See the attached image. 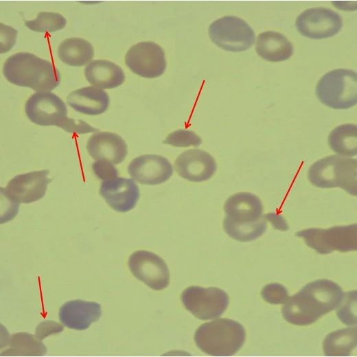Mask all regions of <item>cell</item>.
<instances>
[{
	"label": "cell",
	"instance_id": "obj_5",
	"mask_svg": "<svg viewBox=\"0 0 357 357\" xmlns=\"http://www.w3.org/2000/svg\"><path fill=\"white\" fill-rule=\"evenodd\" d=\"M357 75L347 69H336L323 75L316 86V95L324 105L347 109L357 102Z\"/></svg>",
	"mask_w": 357,
	"mask_h": 357
},
{
	"label": "cell",
	"instance_id": "obj_22",
	"mask_svg": "<svg viewBox=\"0 0 357 357\" xmlns=\"http://www.w3.org/2000/svg\"><path fill=\"white\" fill-rule=\"evenodd\" d=\"M255 50L264 60L276 62L288 60L293 54V46L282 34L266 31L257 36Z\"/></svg>",
	"mask_w": 357,
	"mask_h": 357
},
{
	"label": "cell",
	"instance_id": "obj_14",
	"mask_svg": "<svg viewBox=\"0 0 357 357\" xmlns=\"http://www.w3.org/2000/svg\"><path fill=\"white\" fill-rule=\"evenodd\" d=\"M128 172L133 180L140 184L155 185L170 178L173 167L166 158L161 155L143 154L130 161Z\"/></svg>",
	"mask_w": 357,
	"mask_h": 357
},
{
	"label": "cell",
	"instance_id": "obj_7",
	"mask_svg": "<svg viewBox=\"0 0 357 357\" xmlns=\"http://www.w3.org/2000/svg\"><path fill=\"white\" fill-rule=\"evenodd\" d=\"M28 119L40 126H56L65 131L71 132L73 119L67 117L65 102L50 92L32 94L25 104Z\"/></svg>",
	"mask_w": 357,
	"mask_h": 357
},
{
	"label": "cell",
	"instance_id": "obj_6",
	"mask_svg": "<svg viewBox=\"0 0 357 357\" xmlns=\"http://www.w3.org/2000/svg\"><path fill=\"white\" fill-rule=\"evenodd\" d=\"M306 245L319 254L326 255L334 251L349 252L357 249V225L352 224L334 226L328 229L308 228L297 231Z\"/></svg>",
	"mask_w": 357,
	"mask_h": 357
},
{
	"label": "cell",
	"instance_id": "obj_2",
	"mask_svg": "<svg viewBox=\"0 0 357 357\" xmlns=\"http://www.w3.org/2000/svg\"><path fill=\"white\" fill-rule=\"evenodd\" d=\"M3 74L10 83L36 93L50 92L60 82V72L51 62L29 52L9 56L3 65Z\"/></svg>",
	"mask_w": 357,
	"mask_h": 357
},
{
	"label": "cell",
	"instance_id": "obj_28",
	"mask_svg": "<svg viewBox=\"0 0 357 357\" xmlns=\"http://www.w3.org/2000/svg\"><path fill=\"white\" fill-rule=\"evenodd\" d=\"M66 24L62 15L52 12H39L36 19L25 21L27 28L38 32H54L63 29Z\"/></svg>",
	"mask_w": 357,
	"mask_h": 357
},
{
	"label": "cell",
	"instance_id": "obj_20",
	"mask_svg": "<svg viewBox=\"0 0 357 357\" xmlns=\"http://www.w3.org/2000/svg\"><path fill=\"white\" fill-rule=\"evenodd\" d=\"M68 104L82 114L96 115L104 113L109 105V97L102 89L86 87L71 92L67 98Z\"/></svg>",
	"mask_w": 357,
	"mask_h": 357
},
{
	"label": "cell",
	"instance_id": "obj_32",
	"mask_svg": "<svg viewBox=\"0 0 357 357\" xmlns=\"http://www.w3.org/2000/svg\"><path fill=\"white\" fill-rule=\"evenodd\" d=\"M94 174L104 181H111L117 177L118 170L109 161L105 160L95 161L92 164Z\"/></svg>",
	"mask_w": 357,
	"mask_h": 357
},
{
	"label": "cell",
	"instance_id": "obj_4",
	"mask_svg": "<svg viewBox=\"0 0 357 357\" xmlns=\"http://www.w3.org/2000/svg\"><path fill=\"white\" fill-rule=\"evenodd\" d=\"M308 178L319 188L340 187L356 196L357 160L340 155L325 157L309 168Z\"/></svg>",
	"mask_w": 357,
	"mask_h": 357
},
{
	"label": "cell",
	"instance_id": "obj_19",
	"mask_svg": "<svg viewBox=\"0 0 357 357\" xmlns=\"http://www.w3.org/2000/svg\"><path fill=\"white\" fill-rule=\"evenodd\" d=\"M224 211L225 218L237 223L253 222L263 217L260 199L249 192L231 195L224 203Z\"/></svg>",
	"mask_w": 357,
	"mask_h": 357
},
{
	"label": "cell",
	"instance_id": "obj_15",
	"mask_svg": "<svg viewBox=\"0 0 357 357\" xmlns=\"http://www.w3.org/2000/svg\"><path fill=\"white\" fill-rule=\"evenodd\" d=\"M174 168L180 176L187 181L203 182L213 176L217 164L207 152L201 149H189L177 157Z\"/></svg>",
	"mask_w": 357,
	"mask_h": 357
},
{
	"label": "cell",
	"instance_id": "obj_27",
	"mask_svg": "<svg viewBox=\"0 0 357 357\" xmlns=\"http://www.w3.org/2000/svg\"><path fill=\"white\" fill-rule=\"evenodd\" d=\"M266 222L264 216L248 223H237L224 218L223 229L231 238L240 242H249L262 235L266 229Z\"/></svg>",
	"mask_w": 357,
	"mask_h": 357
},
{
	"label": "cell",
	"instance_id": "obj_23",
	"mask_svg": "<svg viewBox=\"0 0 357 357\" xmlns=\"http://www.w3.org/2000/svg\"><path fill=\"white\" fill-rule=\"evenodd\" d=\"M94 55L93 45L82 38H68L62 41L58 47L60 60L68 65L81 67L89 64Z\"/></svg>",
	"mask_w": 357,
	"mask_h": 357
},
{
	"label": "cell",
	"instance_id": "obj_9",
	"mask_svg": "<svg viewBox=\"0 0 357 357\" xmlns=\"http://www.w3.org/2000/svg\"><path fill=\"white\" fill-rule=\"evenodd\" d=\"M181 299L185 308L200 320L220 316L229 303L227 294L222 289L198 286L187 288L182 292Z\"/></svg>",
	"mask_w": 357,
	"mask_h": 357
},
{
	"label": "cell",
	"instance_id": "obj_10",
	"mask_svg": "<svg viewBox=\"0 0 357 357\" xmlns=\"http://www.w3.org/2000/svg\"><path fill=\"white\" fill-rule=\"evenodd\" d=\"M125 63L134 73L146 78L161 76L167 65L163 49L152 41L130 47L125 55Z\"/></svg>",
	"mask_w": 357,
	"mask_h": 357
},
{
	"label": "cell",
	"instance_id": "obj_1",
	"mask_svg": "<svg viewBox=\"0 0 357 357\" xmlns=\"http://www.w3.org/2000/svg\"><path fill=\"white\" fill-rule=\"evenodd\" d=\"M345 293L335 282L318 279L288 297L281 308L284 319L296 325H308L321 316L338 308Z\"/></svg>",
	"mask_w": 357,
	"mask_h": 357
},
{
	"label": "cell",
	"instance_id": "obj_34",
	"mask_svg": "<svg viewBox=\"0 0 357 357\" xmlns=\"http://www.w3.org/2000/svg\"><path fill=\"white\" fill-rule=\"evenodd\" d=\"M63 330V327L56 322L48 321L41 323L36 328L35 336L40 341L46 336L60 332Z\"/></svg>",
	"mask_w": 357,
	"mask_h": 357
},
{
	"label": "cell",
	"instance_id": "obj_25",
	"mask_svg": "<svg viewBox=\"0 0 357 357\" xmlns=\"http://www.w3.org/2000/svg\"><path fill=\"white\" fill-rule=\"evenodd\" d=\"M356 347V327H347L329 334L323 349L327 356H347Z\"/></svg>",
	"mask_w": 357,
	"mask_h": 357
},
{
	"label": "cell",
	"instance_id": "obj_29",
	"mask_svg": "<svg viewBox=\"0 0 357 357\" xmlns=\"http://www.w3.org/2000/svg\"><path fill=\"white\" fill-rule=\"evenodd\" d=\"M336 314L340 320L347 325L356 324V291L345 293L338 307Z\"/></svg>",
	"mask_w": 357,
	"mask_h": 357
},
{
	"label": "cell",
	"instance_id": "obj_18",
	"mask_svg": "<svg viewBox=\"0 0 357 357\" xmlns=\"http://www.w3.org/2000/svg\"><path fill=\"white\" fill-rule=\"evenodd\" d=\"M102 315L100 303L75 299L65 303L60 308L59 319L67 327L84 330L97 321Z\"/></svg>",
	"mask_w": 357,
	"mask_h": 357
},
{
	"label": "cell",
	"instance_id": "obj_26",
	"mask_svg": "<svg viewBox=\"0 0 357 357\" xmlns=\"http://www.w3.org/2000/svg\"><path fill=\"white\" fill-rule=\"evenodd\" d=\"M47 353V348L36 336L26 332L12 334L8 348L1 352L6 356H42Z\"/></svg>",
	"mask_w": 357,
	"mask_h": 357
},
{
	"label": "cell",
	"instance_id": "obj_17",
	"mask_svg": "<svg viewBox=\"0 0 357 357\" xmlns=\"http://www.w3.org/2000/svg\"><path fill=\"white\" fill-rule=\"evenodd\" d=\"M87 149L93 159L105 160L113 164L122 163L128 154L126 141L111 132L94 133L87 141Z\"/></svg>",
	"mask_w": 357,
	"mask_h": 357
},
{
	"label": "cell",
	"instance_id": "obj_8",
	"mask_svg": "<svg viewBox=\"0 0 357 357\" xmlns=\"http://www.w3.org/2000/svg\"><path fill=\"white\" fill-rule=\"evenodd\" d=\"M211 41L220 48L233 52L249 49L255 42L254 31L243 19L225 16L216 19L209 27Z\"/></svg>",
	"mask_w": 357,
	"mask_h": 357
},
{
	"label": "cell",
	"instance_id": "obj_12",
	"mask_svg": "<svg viewBox=\"0 0 357 357\" xmlns=\"http://www.w3.org/2000/svg\"><path fill=\"white\" fill-rule=\"evenodd\" d=\"M132 274L154 290L165 288L170 283V272L165 261L155 253L139 250L128 259Z\"/></svg>",
	"mask_w": 357,
	"mask_h": 357
},
{
	"label": "cell",
	"instance_id": "obj_13",
	"mask_svg": "<svg viewBox=\"0 0 357 357\" xmlns=\"http://www.w3.org/2000/svg\"><path fill=\"white\" fill-rule=\"evenodd\" d=\"M49 171L43 170L18 174L7 183L1 192L16 205L31 203L41 199L46 193L51 179Z\"/></svg>",
	"mask_w": 357,
	"mask_h": 357
},
{
	"label": "cell",
	"instance_id": "obj_33",
	"mask_svg": "<svg viewBox=\"0 0 357 357\" xmlns=\"http://www.w3.org/2000/svg\"><path fill=\"white\" fill-rule=\"evenodd\" d=\"M17 30L1 23V54L9 51L14 45Z\"/></svg>",
	"mask_w": 357,
	"mask_h": 357
},
{
	"label": "cell",
	"instance_id": "obj_21",
	"mask_svg": "<svg viewBox=\"0 0 357 357\" xmlns=\"http://www.w3.org/2000/svg\"><path fill=\"white\" fill-rule=\"evenodd\" d=\"M84 76L91 85L100 89H114L125 80L122 69L106 60L91 61L84 68Z\"/></svg>",
	"mask_w": 357,
	"mask_h": 357
},
{
	"label": "cell",
	"instance_id": "obj_16",
	"mask_svg": "<svg viewBox=\"0 0 357 357\" xmlns=\"http://www.w3.org/2000/svg\"><path fill=\"white\" fill-rule=\"evenodd\" d=\"M99 192L107 204L119 212L133 209L139 198V187L135 181L122 177L102 182Z\"/></svg>",
	"mask_w": 357,
	"mask_h": 357
},
{
	"label": "cell",
	"instance_id": "obj_3",
	"mask_svg": "<svg viewBox=\"0 0 357 357\" xmlns=\"http://www.w3.org/2000/svg\"><path fill=\"white\" fill-rule=\"evenodd\" d=\"M245 336V330L240 323L223 318L200 325L194 334V341L207 354L230 356L242 347Z\"/></svg>",
	"mask_w": 357,
	"mask_h": 357
},
{
	"label": "cell",
	"instance_id": "obj_30",
	"mask_svg": "<svg viewBox=\"0 0 357 357\" xmlns=\"http://www.w3.org/2000/svg\"><path fill=\"white\" fill-rule=\"evenodd\" d=\"M163 143L175 147H196L202 143V139L194 131L179 129L170 133Z\"/></svg>",
	"mask_w": 357,
	"mask_h": 357
},
{
	"label": "cell",
	"instance_id": "obj_11",
	"mask_svg": "<svg viewBox=\"0 0 357 357\" xmlns=\"http://www.w3.org/2000/svg\"><path fill=\"white\" fill-rule=\"evenodd\" d=\"M342 26L341 16L331 9L323 7L304 10L295 21L297 31L311 39L332 37L340 32Z\"/></svg>",
	"mask_w": 357,
	"mask_h": 357
},
{
	"label": "cell",
	"instance_id": "obj_24",
	"mask_svg": "<svg viewBox=\"0 0 357 357\" xmlns=\"http://www.w3.org/2000/svg\"><path fill=\"white\" fill-rule=\"evenodd\" d=\"M328 145L342 157H353L357 154V126L345 124L334 128L329 134Z\"/></svg>",
	"mask_w": 357,
	"mask_h": 357
},
{
	"label": "cell",
	"instance_id": "obj_31",
	"mask_svg": "<svg viewBox=\"0 0 357 357\" xmlns=\"http://www.w3.org/2000/svg\"><path fill=\"white\" fill-rule=\"evenodd\" d=\"M261 295L265 301L274 305L284 304L288 298L287 289L279 283L266 285Z\"/></svg>",
	"mask_w": 357,
	"mask_h": 357
}]
</instances>
